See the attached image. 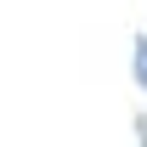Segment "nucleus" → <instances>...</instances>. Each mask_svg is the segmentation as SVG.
Segmentation results:
<instances>
[{
  "label": "nucleus",
  "mask_w": 147,
  "mask_h": 147,
  "mask_svg": "<svg viewBox=\"0 0 147 147\" xmlns=\"http://www.w3.org/2000/svg\"><path fill=\"white\" fill-rule=\"evenodd\" d=\"M136 68H142V79H147V45H142V57H136Z\"/></svg>",
  "instance_id": "nucleus-1"
}]
</instances>
